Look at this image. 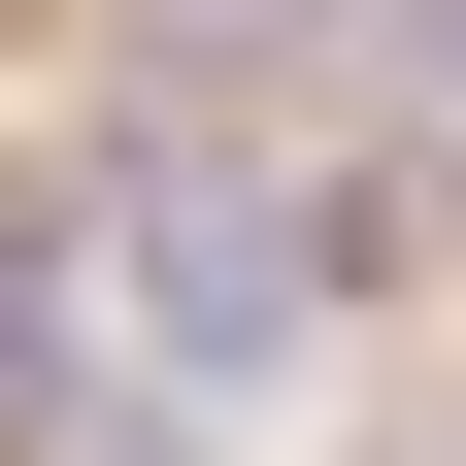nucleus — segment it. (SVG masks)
<instances>
[{
  "mask_svg": "<svg viewBox=\"0 0 466 466\" xmlns=\"http://www.w3.org/2000/svg\"><path fill=\"white\" fill-rule=\"evenodd\" d=\"M100 333H134L167 400H267L333 333V233H300V167H100Z\"/></svg>",
  "mask_w": 466,
  "mask_h": 466,
  "instance_id": "nucleus-1",
  "label": "nucleus"
}]
</instances>
